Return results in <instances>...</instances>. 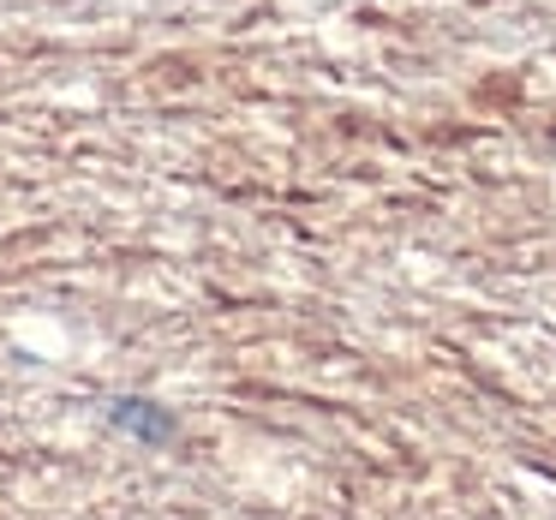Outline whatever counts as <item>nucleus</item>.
<instances>
[{"instance_id": "1", "label": "nucleus", "mask_w": 556, "mask_h": 520, "mask_svg": "<svg viewBox=\"0 0 556 520\" xmlns=\"http://www.w3.org/2000/svg\"><path fill=\"white\" fill-rule=\"evenodd\" d=\"M109 419L121 424V431H132L138 443H174V413L156 407V401L126 395V401H114V407H109Z\"/></svg>"}]
</instances>
